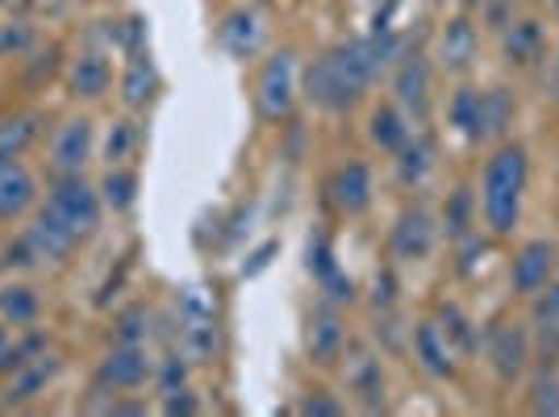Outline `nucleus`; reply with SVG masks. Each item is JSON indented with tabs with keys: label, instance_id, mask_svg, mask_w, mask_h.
I'll return each mask as SVG.
<instances>
[{
	"label": "nucleus",
	"instance_id": "nucleus-8",
	"mask_svg": "<svg viewBox=\"0 0 559 417\" xmlns=\"http://www.w3.org/2000/svg\"><path fill=\"white\" fill-rule=\"evenodd\" d=\"M93 121L88 117H68L55 139H50L47 176H68V171H84V163L93 159Z\"/></svg>",
	"mask_w": 559,
	"mask_h": 417
},
{
	"label": "nucleus",
	"instance_id": "nucleus-38",
	"mask_svg": "<svg viewBox=\"0 0 559 417\" xmlns=\"http://www.w3.org/2000/svg\"><path fill=\"white\" fill-rule=\"evenodd\" d=\"M309 272L318 276V284L330 276V272H338V263H334V251H330L326 234H318V238H309Z\"/></svg>",
	"mask_w": 559,
	"mask_h": 417
},
{
	"label": "nucleus",
	"instance_id": "nucleus-12",
	"mask_svg": "<svg viewBox=\"0 0 559 417\" xmlns=\"http://www.w3.org/2000/svg\"><path fill=\"white\" fill-rule=\"evenodd\" d=\"M430 88H435V80H430L426 55H401V63L393 71V100L405 109V117L421 121L430 114Z\"/></svg>",
	"mask_w": 559,
	"mask_h": 417
},
{
	"label": "nucleus",
	"instance_id": "nucleus-33",
	"mask_svg": "<svg viewBox=\"0 0 559 417\" xmlns=\"http://www.w3.org/2000/svg\"><path fill=\"white\" fill-rule=\"evenodd\" d=\"M472 222H476V213H472V192H467V188H455L443 205L447 238H472Z\"/></svg>",
	"mask_w": 559,
	"mask_h": 417
},
{
	"label": "nucleus",
	"instance_id": "nucleus-47",
	"mask_svg": "<svg viewBox=\"0 0 559 417\" xmlns=\"http://www.w3.org/2000/svg\"><path fill=\"white\" fill-rule=\"evenodd\" d=\"M68 4H88V0H68Z\"/></svg>",
	"mask_w": 559,
	"mask_h": 417
},
{
	"label": "nucleus",
	"instance_id": "nucleus-30",
	"mask_svg": "<svg viewBox=\"0 0 559 417\" xmlns=\"http://www.w3.org/2000/svg\"><path fill=\"white\" fill-rule=\"evenodd\" d=\"M513 121V96L506 88H489L480 93V139H497L506 134Z\"/></svg>",
	"mask_w": 559,
	"mask_h": 417
},
{
	"label": "nucleus",
	"instance_id": "nucleus-10",
	"mask_svg": "<svg viewBox=\"0 0 559 417\" xmlns=\"http://www.w3.org/2000/svg\"><path fill=\"white\" fill-rule=\"evenodd\" d=\"M59 368H63V359L47 355V350L38 359L22 364V368H13L9 371V384L0 389V409H25L29 401H38L50 389V380L59 376Z\"/></svg>",
	"mask_w": 559,
	"mask_h": 417
},
{
	"label": "nucleus",
	"instance_id": "nucleus-22",
	"mask_svg": "<svg viewBox=\"0 0 559 417\" xmlns=\"http://www.w3.org/2000/svg\"><path fill=\"white\" fill-rule=\"evenodd\" d=\"M414 359H418L430 376H439V380H447V376L455 371V347L443 338L439 322L414 325Z\"/></svg>",
	"mask_w": 559,
	"mask_h": 417
},
{
	"label": "nucleus",
	"instance_id": "nucleus-36",
	"mask_svg": "<svg viewBox=\"0 0 559 417\" xmlns=\"http://www.w3.org/2000/svg\"><path fill=\"white\" fill-rule=\"evenodd\" d=\"M47 350V334L43 330H29L25 338H17V343H9V350H4V371L22 368V364H29V359H38ZM0 371V376H4Z\"/></svg>",
	"mask_w": 559,
	"mask_h": 417
},
{
	"label": "nucleus",
	"instance_id": "nucleus-20",
	"mask_svg": "<svg viewBox=\"0 0 559 417\" xmlns=\"http://www.w3.org/2000/svg\"><path fill=\"white\" fill-rule=\"evenodd\" d=\"M501 55L510 68H535L538 59L547 55V34L535 17H522V22L506 25V38H501Z\"/></svg>",
	"mask_w": 559,
	"mask_h": 417
},
{
	"label": "nucleus",
	"instance_id": "nucleus-46",
	"mask_svg": "<svg viewBox=\"0 0 559 417\" xmlns=\"http://www.w3.org/2000/svg\"><path fill=\"white\" fill-rule=\"evenodd\" d=\"M556 96H559V59H556Z\"/></svg>",
	"mask_w": 559,
	"mask_h": 417
},
{
	"label": "nucleus",
	"instance_id": "nucleus-37",
	"mask_svg": "<svg viewBox=\"0 0 559 417\" xmlns=\"http://www.w3.org/2000/svg\"><path fill=\"white\" fill-rule=\"evenodd\" d=\"M531 409L535 414H559V376L556 371H543L535 376V384H531Z\"/></svg>",
	"mask_w": 559,
	"mask_h": 417
},
{
	"label": "nucleus",
	"instance_id": "nucleus-19",
	"mask_svg": "<svg viewBox=\"0 0 559 417\" xmlns=\"http://www.w3.org/2000/svg\"><path fill=\"white\" fill-rule=\"evenodd\" d=\"M164 88V80H159V68L151 63V55L142 50V55H130V63L121 71V84H117V93H121V105L126 109H146L155 96Z\"/></svg>",
	"mask_w": 559,
	"mask_h": 417
},
{
	"label": "nucleus",
	"instance_id": "nucleus-40",
	"mask_svg": "<svg viewBox=\"0 0 559 417\" xmlns=\"http://www.w3.org/2000/svg\"><path fill=\"white\" fill-rule=\"evenodd\" d=\"M38 255H34V247H29V238H13L4 251H0V267H34Z\"/></svg>",
	"mask_w": 559,
	"mask_h": 417
},
{
	"label": "nucleus",
	"instance_id": "nucleus-18",
	"mask_svg": "<svg viewBox=\"0 0 559 417\" xmlns=\"http://www.w3.org/2000/svg\"><path fill=\"white\" fill-rule=\"evenodd\" d=\"M34 201H38V180H34V171H29L22 159L0 163V222H13V217L29 213Z\"/></svg>",
	"mask_w": 559,
	"mask_h": 417
},
{
	"label": "nucleus",
	"instance_id": "nucleus-1",
	"mask_svg": "<svg viewBox=\"0 0 559 417\" xmlns=\"http://www.w3.org/2000/svg\"><path fill=\"white\" fill-rule=\"evenodd\" d=\"M380 75L372 63L368 38L355 43H338V47L322 50L309 68H305V100L313 109L326 114H347L350 105H359L364 93L372 88V80Z\"/></svg>",
	"mask_w": 559,
	"mask_h": 417
},
{
	"label": "nucleus",
	"instance_id": "nucleus-4",
	"mask_svg": "<svg viewBox=\"0 0 559 417\" xmlns=\"http://www.w3.org/2000/svg\"><path fill=\"white\" fill-rule=\"evenodd\" d=\"M255 105L263 121H284L297 105V50H276L255 80Z\"/></svg>",
	"mask_w": 559,
	"mask_h": 417
},
{
	"label": "nucleus",
	"instance_id": "nucleus-35",
	"mask_svg": "<svg viewBox=\"0 0 559 417\" xmlns=\"http://www.w3.org/2000/svg\"><path fill=\"white\" fill-rule=\"evenodd\" d=\"M188 355L180 350H171V355H164L159 364H155V384H159V396L164 393H176V389H185L188 384V364H185Z\"/></svg>",
	"mask_w": 559,
	"mask_h": 417
},
{
	"label": "nucleus",
	"instance_id": "nucleus-17",
	"mask_svg": "<svg viewBox=\"0 0 559 417\" xmlns=\"http://www.w3.org/2000/svg\"><path fill=\"white\" fill-rule=\"evenodd\" d=\"M330 201L347 217H355V213H364V208L372 205V171H368V163H343L334 171V180H330Z\"/></svg>",
	"mask_w": 559,
	"mask_h": 417
},
{
	"label": "nucleus",
	"instance_id": "nucleus-21",
	"mask_svg": "<svg viewBox=\"0 0 559 417\" xmlns=\"http://www.w3.org/2000/svg\"><path fill=\"white\" fill-rule=\"evenodd\" d=\"M47 130V114L43 109H25V114H13L0 121V163L22 159L25 151L38 142V134Z\"/></svg>",
	"mask_w": 559,
	"mask_h": 417
},
{
	"label": "nucleus",
	"instance_id": "nucleus-16",
	"mask_svg": "<svg viewBox=\"0 0 559 417\" xmlns=\"http://www.w3.org/2000/svg\"><path fill=\"white\" fill-rule=\"evenodd\" d=\"M263 43V22H259L255 9H247V4H238L230 9L222 25H217V47L226 50L230 59H251Z\"/></svg>",
	"mask_w": 559,
	"mask_h": 417
},
{
	"label": "nucleus",
	"instance_id": "nucleus-13",
	"mask_svg": "<svg viewBox=\"0 0 559 417\" xmlns=\"http://www.w3.org/2000/svg\"><path fill=\"white\" fill-rule=\"evenodd\" d=\"M305 350H309V364H318V368H330V364L343 359V350H347V330H343V318H338L330 305H322L318 313H309Z\"/></svg>",
	"mask_w": 559,
	"mask_h": 417
},
{
	"label": "nucleus",
	"instance_id": "nucleus-42",
	"mask_svg": "<svg viewBox=\"0 0 559 417\" xmlns=\"http://www.w3.org/2000/svg\"><path fill=\"white\" fill-rule=\"evenodd\" d=\"M297 414H326V417H338L343 414V405H338V401H330L326 393H309L301 401V405H297Z\"/></svg>",
	"mask_w": 559,
	"mask_h": 417
},
{
	"label": "nucleus",
	"instance_id": "nucleus-44",
	"mask_svg": "<svg viewBox=\"0 0 559 417\" xmlns=\"http://www.w3.org/2000/svg\"><path fill=\"white\" fill-rule=\"evenodd\" d=\"M4 350H9V330L0 322V371H4Z\"/></svg>",
	"mask_w": 559,
	"mask_h": 417
},
{
	"label": "nucleus",
	"instance_id": "nucleus-34",
	"mask_svg": "<svg viewBox=\"0 0 559 417\" xmlns=\"http://www.w3.org/2000/svg\"><path fill=\"white\" fill-rule=\"evenodd\" d=\"M146 334H151V313H146V305H130V309H121L114 318L117 343H146Z\"/></svg>",
	"mask_w": 559,
	"mask_h": 417
},
{
	"label": "nucleus",
	"instance_id": "nucleus-11",
	"mask_svg": "<svg viewBox=\"0 0 559 417\" xmlns=\"http://www.w3.org/2000/svg\"><path fill=\"white\" fill-rule=\"evenodd\" d=\"M435 217H430V208L426 205H414L405 208L401 217H396L393 234H389V251L393 259L401 263H421V259L435 251Z\"/></svg>",
	"mask_w": 559,
	"mask_h": 417
},
{
	"label": "nucleus",
	"instance_id": "nucleus-7",
	"mask_svg": "<svg viewBox=\"0 0 559 417\" xmlns=\"http://www.w3.org/2000/svg\"><path fill=\"white\" fill-rule=\"evenodd\" d=\"M25 238H29L38 263H68L71 251L80 247L75 226H71L68 217H59L50 205L34 208V217H29V226H25Z\"/></svg>",
	"mask_w": 559,
	"mask_h": 417
},
{
	"label": "nucleus",
	"instance_id": "nucleus-2",
	"mask_svg": "<svg viewBox=\"0 0 559 417\" xmlns=\"http://www.w3.org/2000/svg\"><path fill=\"white\" fill-rule=\"evenodd\" d=\"M526 176L531 163L522 146H501L485 163V180H480V208H485V226L492 234H510L522 217V196H526Z\"/></svg>",
	"mask_w": 559,
	"mask_h": 417
},
{
	"label": "nucleus",
	"instance_id": "nucleus-24",
	"mask_svg": "<svg viewBox=\"0 0 559 417\" xmlns=\"http://www.w3.org/2000/svg\"><path fill=\"white\" fill-rule=\"evenodd\" d=\"M476 47H480L476 25L467 22L464 13H460V17H451V22L443 25V38H439V59H443L447 71H467V68H472Z\"/></svg>",
	"mask_w": 559,
	"mask_h": 417
},
{
	"label": "nucleus",
	"instance_id": "nucleus-29",
	"mask_svg": "<svg viewBox=\"0 0 559 417\" xmlns=\"http://www.w3.org/2000/svg\"><path fill=\"white\" fill-rule=\"evenodd\" d=\"M535 330L543 350H559V279L556 284H543L535 293Z\"/></svg>",
	"mask_w": 559,
	"mask_h": 417
},
{
	"label": "nucleus",
	"instance_id": "nucleus-25",
	"mask_svg": "<svg viewBox=\"0 0 559 417\" xmlns=\"http://www.w3.org/2000/svg\"><path fill=\"white\" fill-rule=\"evenodd\" d=\"M43 313V301L29 284H4L0 288V322L13 325V330H29Z\"/></svg>",
	"mask_w": 559,
	"mask_h": 417
},
{
	"label": "nucleus",
	"instance_id": "nucleus-49",
	"mask_svg": "<svg viewBox=\"0 0 559 417\" xmlns=\"http://www.w3.org/2000/svg\"><path fill=\"white\" fill-rule=\"evenodd\" d=\"M0 4H9V0H0Z\"/></svg>",
	"mask_w": 559,
	"mask_h": 417
},
{
	"label": "nucleus",
	"instance_id": "nucleus-27",
	"mask_svg": "<svg viewBox=\"0 0 559 417\" xmlns=\"http://www.w3.org/2000/svg\"><path fill=\"white\" fill-rule=\"evenodd\" d=\"M430 167H435V151H430V142L426 139H405V146L396 151V180L405 188H418L426 176H430Z\"/></svg>",
	"mask_w": 559,
	"mask_h": 417
},
{
	"label": "nucleus",
	"instance_id": "nucleus-9",
	"mask_svg": "<svg viewBox=\"0 0 559 417\" xmlns=\"http://www.w3.org/2000/svg\"><path fill=\"white\" fill-rule=\"evenodd\" d=\"M485 355L501 380H513V376H522L526 359H531V334L510 318H501L485 330Z\"/></svg>",
	"mask_w": 559,
	"mask_h": 417
},
{
	"label": "nucleus",
	"instance_id": "nucleus-15",
	"mask_svg": "<svg viewBox=\"0 0 559 417\" xmlns=\"http://www.w3.org/2000/svg\"><path fill=\"white\" fill-rule=\"evenodd\" d=\"M551 272H556V247H551V242H543V238L526 242V247L518 251V259H513V267H510L513 293L535 297L543 284H551Z\"/></svg>",
	"mask_w": 559,
	"mask_h": 417
},
{
	"label": "nucleus",
	"instance_id": "nucleus-26",
	"mask_svg": "<svg viewBox=\"0 0 559 417\" xmlns=\"http://www.w3.org/2000/svg\"><path fill=\"white\" fill-rule=\"evenodd\" d=\"M96 188H100L105 208L126 213V208H134V201H139V171L126 167V163H114V167H105V176H100V184Z\"/></svg>",
	"mask_w": 559,
	"mask_h": 417
},
{
	"label": "nucleus",
	"instance_id": "nucleus-39",
	"mask_svg": "<svg viewBox=\"0 0 559 417\" xmlns=\"http://www.w3.org/2000/svg\"><path fill=\"white\" fill-rule=\"evenodd\" d=\"M29 43H34V25L29 22L0 25V55H22Z\"/></svg>",
	"mask_w": 559,
	"mask_h": 417
},
{
	"label": "nucleus",
	"instance_id": "nucleus-28",
	"mask_svg": "<svg viewBox=\"0 0 559 417\" xmlns=\"http://www.w3.org/2000/svg\"><path fill=\"white\" fill-rule=\"evenodd\" d=\"M447 121L464 139L480 142V88H455L451 100H447Z\"/></svg>",
	"mask_w": 559,
	"mask_h": 417
},
{
	"label": "nucleus",
	"instance_id": "nucleus-14",
	"mask_svg": "<svg viewBox=\"0 0 559 417\" xmlns=\"http://www.w3.org/2000/svg\"><path fill=\"white\" fill-rule=\"evenodd\" d=\"M63 88H68L71 100H100V96L114 88L109 55H105V50H84V55H75L68 75H63Z\"/></svg>",
	"mask_w": 559,
	"mask_h": 417
},
{
	"label": "nucleus",
	"instance_id": "nucleus-43",
	"mask_svg": "<svg viewBox=\"0 0 559 417\" xmlns=\"http://www.w3.org/2000/svg\"><path fill=\"white\" fill-rule=\"evenodd\" d=\"M272 255H276V242H267V247H259L255 255H251V263L242 267V276H255V272H263V267L272 263Z\"/></svg>",
	"mask_w": 559,
	"mask_h": 417
},
{
	"label": "nucleus",
	"instance_id": "nucleus-48",
	"mask_svg": "<svg viewBox=\"0 0 559 417\" xmlns=\"http://www.w3.org/2000/svg\"><path fill=\"white\" fill-rule=\"evenodd\" d=\"M551 9H556V13H559V0H551Z\"/></svg>",
	"mask_w": 559,
	"mask_h": 417
},
{
	"label": "nucleus",
	"instance_id": "nucleus-6",
	"mask_svg": "<svg viewBox=\"0 0 559 417\" xmlns=\"http://www.w3.org/2000/svg\"><path fill=\"white\" fill-rule=\"evenodd\" d=\"M343 380H347V393L359 401V409H384V368L376 359V350H368L364 343H347L343 350Z\"/></svg>",
	"mask_w": 559,
	"mask_h": 417
},
{
	"label": "nucleus",
	"instance_id": "nucleus-3",
	"mask_svg": "<svg viewBox=\"0 0 559 417\" xmlns=\"http://www.w3.org/2000/svg\"><path fill=\"white\" fill-rule=\"evenodd\" d=\"M47 205L68 217L80 238L96 234L100 226V213H105V201H100V188L84 176V171H68V176H47Z\"/></svg>",
	"mask_w": 559,
	"mask_h": 417
},
{
	"label": "nucleus",
	"instance_id": "nucleus-45",
	"mask_svg": "<svg viewBox=\"0 0 559 417\" xmlns=\"http://www.w3.org/2000/svg\"><path fill=\"white\" fill-rule=\"evenodd\" d=\"M460 4H464V9H480V4H485V0H460Z\"/></svg>",
	"mask_w": 559,
	"mask_h": 417
},
{
	"label": "nucleus",
	"instance_id": "nucleus-41",
	"mask_svg": "<svg viewBox=\"0 0 559 417\" xmlns=\"http://www.w3.org/2000/svg\"><path fill=\"white\" fill-rule=\"evenodd\" d=\"M164 414H185V417H192V414H201V401H197V393L192 389H176V393H164Z\"/></svg>",
	"mask_w": 559,
	"mask_h": 417
},
{
	"label": "nucleus",
	"instance_id": "nucleus-32",
	"mask_svg": "<svg viewBox=\"0 0 559 417\" xmlns=\"http://www.w3.org/2000/svg\"><path fill=\"white\" fill-rule=\"evenodd\" d=\"M134 151H139V126L130 121V117H121L109 126V134H105V146H100V155L105 163L114 167V163H130L134 159Z\"/></svg>",
	"mask_w": 559,
	"mask_h": 417
},
{
	"label": "nucleus",
	"instance_id": "nucleus-23",
	"mask_svg": "<svg viewBox=\"0 0 559 417\" xmlns=\"http://www.w3.org/2000/svg\"><path fill=\"white\" fill-rule=\"evenodd\" d=\"M368 139H372V146L389 151V155H396L405 146V139H409V117H405V109L396 100H380L372 114H368Z\"/></svg>",
	"mask_w": 559,
	"mask_h": 417
},
{
	"label": "nucleus",
	"instance_id": "nucleus-31",
	"mask_svg": "<svg viewBox=\"0 0 559 417\" xmlns=\"http://www.w3.org/2000/svg\"><path fill=\"white\" fill-rule=\"evenodd\" d=\"M439 330H443L447 343L455 347V355H472V350L480 347V334H476V325L464 318L460 305H443V309H439Z\"/></svg>",
	"mask_w": 559,
	"mask_h": 417
},
{
	"label": "nucleus",
	"instance_id": "nucleus-5",
	"mask_svg": "<svg viewBox=\"0 0 559 417\" xmlns=\"http://www.w3.org/2000/svg\"><path fill=\"white\" fill-rule=\"evenodd\" d=\"M155 376V364L142 343H114L105 350V359L96 364V389L105 393H134Z\"/></svg>",
	"mask_w": 559,
	"mask_h": 417
}]
</instances>
